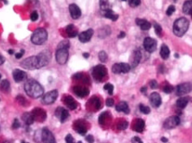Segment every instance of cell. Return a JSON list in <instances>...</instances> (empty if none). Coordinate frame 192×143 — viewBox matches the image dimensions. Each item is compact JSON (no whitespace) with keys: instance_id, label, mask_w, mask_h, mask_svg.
<instances>
[{"instance_id":"cell-29","label":"cell","mask_w":192,"mask_h":143,"mask_svg":"<svg viewBox=\"0 0 192 143\" xmlns=\"http://www.w3.org/2000/svg\"><path fill=\"white\" fill-rule=\"evenodd\" d=\"M189 97H182V98H180V99H178V101L176 102V106L180 108V109H183L185 108L186 105L188 104L189 102Z\"/></svg>"},{"instance_id":"cell-22","label":"cell","mask_w":192,"mask_h":143,"mask_svg":"<svg viewBox=\"0 0 192 143\" xmlns=\"http://www.w3.org/2000/svg\"><path fill=\"white\" fill-rule=\"evenodd\" d=\"M150 102L154 107H159L161 104V98L158 93L154 92L150 95Z\"/></svg>"},{"instance_id":"cell-13","label":"cell","mask_w":192,"mask_h":143,"mask_svg":"<svg viewBox=\"0 0 192 143\" xmlns=\"http://www.w3.org/2000/svg\"><path fill=\"white\" fill-rule=\"evenodd\" d=\"M31 113L34 116V120H36V121L43 122L44 120H46V119H47V113L42 108H39V107L34 108Z\"/></svg>"},{"instance_id":"cell-47","label":"cell","mask_w":192,"mask_h":143,"mask_svg":"<svg viewBox=\"0 0 192 143\" xmlns=\"http://www.w3.org/2000/svg\"><path fill=\"white\" fill-rule=\"evenodd\" d=\"M149 85H150V87H151L152 89H156L159 86L158 83H157V82H156L155 80H152L151 82H149Z\"/></svg>"},{"instance_id":"cell-59","label":"cell","mask_w":192,"mask_h":143,"mask_svg":"<svg viewBox=\"0 0 192 143\" xmlns=\"http://www.w3.org/2000/svg\"><path fill=\"white\" fill-rule=\"evenodd\" d=\"M8 53H9L10 55H12V54H14V51L13 50H9V51H8Z\"/></svg>"},{"instance_id":"cell-26","label":"cell","mask_w":192,"mask_h":143,"mask_svg":"<svg viewBox=\"0 0 192 143\" xmlns=\"http://www.w3.org/2000/svg\"><path fill=\"white\" fill-rule=\"evenodd\" d=\"M116 110L119 112H122L125 113V114L129 113V108L128 104H127V102H124V101L120 102L116 105Z\"/></svg>"},{"instance_id":"cell-17","label":"cell","mask_w":192,"mask_h":143,"mask_svg":"<svg viewBox=\"0 0 192 143\" xmlns=\"http://www.w3.org/2000/svg\"><path fill=\"white\" fill-rule=\"evenodd\" d=\"M94 34V30L92 29H89L87 30L83 31L81 32V34H79L78 35V38H79V41L83 43L88 42L89 41H91V38Z\"/></svg>"},{"instance_id":"cell-10","label":"cell","mask_w":192,"mask_h":143,"mask_svg":"<svg viewBox=\"0 0 192 143\" xmlns=\"http://www.w3.org/2000/svg\"><path fill=\"white\" fill-rule=\"evenodd\" d=\"M130 70V65L126 63H120V64H115L112 68L111 71L113 73L119 74V73H127Z\"/></svg>"},{"instance_id":"cell-11","label":"cell","mask_w":192,"mask_h":143,"mask_svg":"<svg viewBox=\"0 0 192 143\" xmlns=\"http://www.w3.org/2000/svg\"><path fill=\"white\" fill-rule=\"evenodd\" d=\"M42 141L43 143H56L53 133L47 128H43L41 133Z\"/></svg>"},{"instance_id":"cell-41","label":"cell","mask_w":192,"mask_h":143,"mask_svg":"<svg viewBox=\"0 0 192 143\" xmlns=\"http://www.w3.org/2000/svg\"><path fill=\"white\" fill-rule=\"evenodd\" d=\"M141 4V0H129V4L131 7H136Z\"/></svg>"},{"instance_id":"cell-28","label":"cell","mask_w":192,"mask_h":143,"mask_svg":"<svg viewBox=\"0 0 192 143\" xmlns=\"http://www.w3.org/2000/svg\"><path fill=\"white\" fill-rule=\"evenodd\" d=\"M145 127V122L144 120L142 119H138L135 122L134 126V130L138 132V133H142Z\"/></svg>"},{"instance_id":"cell-49","label":"cell","mask_w":192,"mask_h":143,"mask_svg":"<svg viewBox=\"0 0 192 143\" xmlns=\"http://www.w3.org/2000/svg\"><path fill=\"white\" fill-rule=\"evenodd\" d=\"M20 124L19 122V120L18 119H15L13 121V124H12V128H13L14 129H17L18 128H20Z\"/></svg>"},{"instance_id":"cell-55","label":"cell","mask_w":192,"mask_h":143,"mask_svg":"<svg viewBox=\"0 0 192 143\" xmlns=\"http://www.w3.org/2000/svg\"><path fill=\"white\" fill-rule=\"evenodd\" d=\"M125 37V32H121L119 36H118V38H123Z\"/></svg>"},{"instance_id":"cell-62","label":"cell","mask_w":192,"mask_h":143,"mask_svg":"<svg viewBox=\"0 0 192 143\" xmlns=\"http://www.w3.org/2000/svg\"><path fill=\"white\" fill-rule=\"evenodd\" d=\"M1 78H2V75L0 74V80H1Z\"/></svg>"},{"instance_id":"cell-5","label":"cell","mask_w":192,"mask_h":143,"mask_svg":"<svg viewBox=\"0 0 192 143\" xmlns=\"http://www.w3.org/2000/svg\"><path fill=\"white\" fill-rule=\"evenodd\" d=\"M107 72H108L107 68H105L104 65H96L92 69V76H93V77H94L95 81L101 82L107 75Z\"/></svg>"},{"instance_id":"cell-45","label":"cell","mask_w":192,"mask_h":143,"mask_svg":"<svg viewBox=\"0 0 192 143\" xmlns=\"http://www.w3.org/2000/svg\"><path fill=\"white\" fill-rule=\"evenodd\" d=\"M175 7H174L173 5H170V6L168 7L167 11H166V15H167V16H172V14L175 11Z\"/></svg>"},{"instance_id":"cell-57","label":"cell","mask_w":192,"mask_h":143,"mask_svg":"<svg viewBox=\"0 0 192 143\" xmlns=\"http://www.w3.org/2000/svg\"><path fill=\"white\" fill-rule=\"evenodd\" d=\"M146 91H147V88H146V87H142V88H141V92L142 93L145 94Z\"/></svg>"},{"instance_id":"cell-2","label":"cell","mask_w":192,"mask_h":143,"mask_svg":"<svg viewBox=\"0 0 192 143\" xmlns=\"http://www.w3.org/2000/svg\"><path fill=\"white\" fill-rule=\"evenodd\" d=\"M189 24L190 23L186 18L185 17L178 18V20H176L173 24V34L177 37H182L186 33V31L188 30Z\"/></svg>"},{"instance_id":"cell-35","label":"cell","mask_w":192,"mask_h":143,"mask_svg":"<svg viewBox=\"0 0 192 143\" xmlns=\"http://www.w3.org/2000/svg\"><path fill=\"white\" fill-rule=\"evenodd\" d=\"M100 8H101L102 11L111 9L110 8V4L108 3V0H100Z\"/></svg>"},{"instance_id":"cell-46","label":"cell","mask_w":192,"mask_h":143,"mask_svg":"<svg viewBox=\"0 0 192 143\" xmlns=\"http://www.w3.org/2000/svg\"><path fill=\"white\" fill-rule=\"evenodd\" d=\"M108 114V112H103L99 116V123L100 124H104L105 122V119H106V115Z\"/></svg>"},{"instance_id":"cell-1","label":"cell","mask_w":192,"mask_h":143,"mask_svg":"<svg viewBox=\"0 0 192 143\" xmlns=\"http://www.w3.org/2000/svg\"><path fill=\"white\" fill-rule=\"evenodd\" d=\"M24 91L29 97L32 99H38L44 94V89L36 80L29 79L24 83Z\"/></svg>"},{"instance_id":"cell-63","label":"cell","mask_w":192,"mask_h":143,"mask_svg":"<svg viewBox=\"0 0 192 143\" xmlns=\"http://www.w3.org/2000/svg\"><path fill=\"white\" fill-rule=\"evenodd\" d=\"M122 1H127V0H122Z\"/></svg>"},{"instance_id":"cell-31","label":"cell","mask_w":192,"mask_h":143,"mask_svg":"<svg viewBox=\"0 0 192 143\" xmlns=\"http://www.w3.org/2000/svg\"><path fill=\"white\" fill-rule=\"evenodd\" d=\"M160 56L162 57V59H167L169 57L170 55V51H169V48L166 46V45H162L161 48H160Z\"/></svg>"},{"instance_id":"cell-64","label":"cell","mask_w":192,"mask_h":143,"mask_svg":"<svg viewBox=\"0 0 192 143\" xmlns=\"http://www.w3.org/2000/svg\"><path fill=\"white\" fill-rule=\"evenodd\" d=\"M191 17H192V12H191Z\"/></svg>"},{"instance_id":"cell-39","label":"cell","mask_w":192,"mask_h":143,"mask_svg":"<svg viewBox=\"0 0 192 143\" xmlns=\"http://www.w3.org/2000/svg\"><path fill=\"white\" fill-rule=\"evenodd\" d=\"M154 29H155V33H156V35L158 37H160L162 34V28L161 26L160 25L157 23H154Z\"/></svg>"},{"instance_id":"cell-42","label":"cell","mask_w":192,"mask_h":143,"mask_svg":"<svg viewBox=\"0 0 192 143\" xmlns=\"http://www.w3.org/2000/svg\"><path fill=\"white\" fill-rule=\"evenodd\" d=\"M164 92L166 93V94H170V93H172L173 91V86H172L171 85H169V84H167L166 85H165V87H164Z\"/></svg>"},{"instance_id":"cell-43","label":"cell","mask_w":192,"mask_h":143,"mask_svg":"<svg viewBox=\"0 0 192 143\" xmlns=\"http://www.w3.org/2000/svg\"><path fill=\"white\" fill-rule=\"evenodd\" d=\"M17 101L19 102V103H20V105L25 106V104H26V103H28L27 100L24 99L23 96H21V95L17 96Z\"/></svg>"},{"instance_id":"cell-15","label":"cell","mask_w":192,"mask_h":143,"mask_svg":"<svg viewBox=\"0 0 192 143\" xmlns=\"http://www.w3.org/2000/svg\"><path fill=\"white\" fill-rule=\"evenodd\" d=\"M73 91L79 98H84L90 94L89 89L81 85H75L73 88Z\"/></svg>"},{"instance_id":"cell-50","label":"cell","mask_w":192,"mask_h":143,"mask_svg":"<svg viewBox=\"0 0 192 143\" xmlns=\"http://www.w3.org/2000/svg\"><path fill=\"white\" fill-rule=\"evenodd\" d=\"M114 104V100L111 98H109L106 100V105L108 106V107H112Z\"/></svg>"},{"instance_id":"cell-52","label":"cell","mask_w":192,"mask_h":143,"mask_svg":"<svg viewBox=\"0 0 192 143\" xmlns=\"http://www.w3.org/2000/svg\"><path fill=\"white\" fill-rule=\"evenodd\" d=\"M132 143H143L141 141V139L138 137H133L131 140Z\"/></svg>"},{"instance_id":"cell-6","label":"cell","mask_w":192,"mask_h":143,"mask_svg":"<svg viewBox=\"0 0 192 143\" xmlns=\"http://www.w3.org/2000/svg\"><path fill=\"white\" fill-rule=\"evenodd\" d=\"M68 49L67 48H56V52H55V59L59 64L64 65L68 61Z\"/></svg>"},{"instance_id":"cell-19","label":"cell","mask_w":192,"mask_h":143,"mask_svg":"<svg viewBox=\"0 0 192 143\" xmlns=\"http://www.w3.org/2000/svg\"><path fill=\"white\" fill-rule=\"evenodd\" d=\"M73 128L76 132H78L79 134H81V135H84L87 132V127L86 125V124H84V122L81 120L75 121Z\"/></svg>"},{"instance_id":"cell-9","label":"cell","mask_w":192,"mask_h":143,"mask_svg":"<svg viewBox=\"0 0 192 143\" xmlns=\"http://www.w3.org/2000/svg\"><path fill=\"white\" fill-rule=\"evenodd\" d=\"M191 91H192V84L190 82H186L182 83L177 86L176 88V95L182 96L184 94H188Z\"/></svg>"},{"instance_id":"cell-3","label":"cell","mask_w":192,"mask_h":143,"mask_svg":"<svg viewBox=\"0 0 192 143\" xmlns=\"http://www.w3.org/2000/svg\"><path fill=\"white\" fill-rule=\"evenodd\" d=\"M47 38L48 34L47 30L43 28H39L37 29L32 34L31 41L35 45H42L47 41Z\"/></svg>"},{"instance_id":"cell-16","label":"cell","mask_w":192,"mask_h":143,"mask_svg":"<svg viewBox=\"0 0 192 143\" xmlns=\"http://www.w3.org/2000/svg\"><path fill=\"white\" fill-rule=\"evenodd\" d=\"M55 116L57 117L58 119H60V121L61 123H64L66 119L68 118V116H69V112H68V111H67L66 109H64L63 107H58L55 110Z\"/></svg>"},{"instance_id":"cell-7","label":"cell","mask_w":192,"mask_h":143,"mask_svg":"<svg viewBox=\"0 0 192 143\" xmlns=\"http://www.w3.org/2000/svg\"><path fill=\"white\" fill-rule=\"evenodd\" d=\"M20 65H21L22 68H25V69H29V70L38 69L37 68V55L24 59V60L20 62Z\"/></svg>"},{"instance_id":"cell-4","label":"cell","mask_w":192,"mask_h":143,"mask_svg":"<svg viewBox=\"0 0 192 143\" xmlns=\"http://www.w3.org/2000/svg\"><path fill=\"white\" fill-rule=\"evenodd\" d=\"M37 68H41L42 67L47 66L51 59V54L50 51L48 50H45V51L40 52L38 55H37Z\"/></svg>"},{"instance_id":"cell-51","label":"cell","mask_w":192,"mask_h":143,"mask_svg":"<svg viewBox=\"0 0 192 143\" xmlns=\"http://www.w3.org/2000/svg\"><path fill=\"white\" fill-rule=\"evenodd\" d=\"M86 142L89 143H94V137L92 136V135H88V136L86 137Z\"/></svg>"},{"instance_id":"cell-37","label":"cell","mask_w":192,"mask_h":143,"mask_svg":"<svg viewBox=\"0 0 192 143\" xmlns=\"http://www.w3.org/2000/svg\"><path fill=\"white\" fill-rule=\"evenodd\" d=\"M104 89L105 90L108 91V94H109L110 95H112V94H113V89H114L113 85H111L110 83H107V84L104 86Z\"/></svg>"},{"instance_id":"cell-12","label":"cell","mask_w":192,"mask_h":143,"mask_svg":"<svg viewBox=\"0 0 192 143\" xmlns=\"http://www.w3.org/2000/svg\"><path fill=\"white\" fill-rule=\"evenodd\" d=\"M180 124V118L178 116H170L164 122V128L167 129H171L178 125Z\"/></svg>"},{"instance_id":"cell-56","label":"cell","mask_w":192,"mask_h":143,"mask_svg":"<svg viewBox=\"0 0 192 143\" xmlns=\"http://www.w3.org/2000/svg\"><path fill=\"white\" fill-rule=\"evenodd\" d=\"M161 141L163 142H168V138H166V137H161Z\"/></svg>"},{"instance_id":"cell-48","label":"cell","mask_w":192,"mask_h":143,"mask_svg":"<svg viewBox=\"0 0 192 143\" xmlns=\"http://www.w3.org/2000/svg\"><path fill=\"white\" fill-rule=\"evenodd\" d=\"M38 19V13L36 11H34L32 13L30 14V20L32 21H36Z\"/></svg>"},{"instance_id":"cell-25","label":"cell","mask_w":192,"mask_h":143,"mask_svg":"<svg viewBox=\"0 0 192 143\" xmlns=\"http://www.w3.org/2000/svg\"><path fill=\"white\" fill-rule=\"evenodd\" d=\"M66 33L69 38H75L78 35V30L74 24H68L66 28Z\"/></svg>"},{"instance_id":"cell-21","label":"cell","mask_w":192,"mask_h":143,"mask_svg":"<svg viewBox=\"0 0 192 143\" xmlns=\"http://www.w3.org/2000/svg\"><path fill=\"white\" fill-rule=\"evenodd\" d=\"M14 81L16 82H20L24 81V79L27 77V74L25 72L20 70V69H15L12 72Z\"/></svg>"},{"instance_id":"cell-61","label":"cell","mask_w":192,"mask_h":143,"mask_svg":"<svg viewBox=\"0 0 192 143\" xmlns=\"http://www.w3.org/2000/svg\"><path fill=\"white\" fill-rule=\"evenodd\" d=\"M21 143H28V142H24V141H22V142H21Z\"/></svg>"},{"instance_id":"cell-20","label":"cell","mask_w":192,"mask_h":143,"mask_svg":"<svg viewBox=\"0 0 192 143\" xmlns=\"http://www.w3.org/2000/svg\"><path fill=\"white\" fill-rule=\"evenodd\" d=\"M63 102L70 110H75L78 107V103L70 95H65L63 99Z\"/></svg>"},{"instance_id":"cell-38","label":"cell","mask_w":192,"mask_h":143,"mask_svg":"<svg viewBox=\"0 0 192 143\" xmlns=\"http://www.w3.org/2000/svg\"><path fill=\"white\" fill-rule=\"evenodd\" d=\"M139 109L141 111V112H142L143 114H146V115H147V114H149V113L151 112L150 107H147V106H144L143 104H140V106H139Z\"/></svg>"},{"instance_id":"cell-60","label":"cell","mask_w":192,"mask_h":143,"mask_svg":"<svg viewBox=\"0 0 192 143\" xmlns=\"http://www.w3.org/2000/svg\"><path fill=\"white\" fill-rule=\"evenodd\" d=\"M175 56H176V57H177V58H178V54H176Z\"/></svg>"},{"instance_id":"cell-40","label":"cell","mask_w":192,"mask_h":143,"mask_svg":"<svg viewBox=\"0 0 192 143\" xmlns=\"http://www.w3.org/2000/svg\"><path fill=\"white\" fill-rule=\"evenodd\" d=\"M127 127H128V122H126V121H122V122L119 123L117 125L119 130H125L127 129Z\"/></svg>"},{"instance_id":"cell-8","label":"cell","mask_w":192,"mask_h":143,"mask_svg":"<svg viewBox=\"0 0 192 143\" xmlns=\"http://www.w3.org/2000/svg\"><path fill=\"white\" fill-rule=\"evenodd\" d=\"M58 97V91L56 89L51 90L50 92L47 93L42 99V102L45 105H51L54 103Z\"/></svg>"},{"instance_id":"cell-33","label":"cell","mask_w":192,"mask_h":143,"mask_svg":"<svg viewBox=\"0 0 192 143\" xmlns=\"http://www.w3.org/2000/svg\"><path fill=\"white\" fill-rule=\"evenodd\" d=\"M0 89L4 93H8L11 90L10 82L7 80H3L0 83Z\"/></svg>"},{"instance_id":"cell-24","label":"cell","mask_w":192,"mask_h":143,"mask_svg":"<svg viewBox=\"0 0 192 143\" xmlns=\"http://www.w3.org/2000/svg\"><path fill=\"white\" fill-rule=\"evenodd\" d=\"M136 24H138V26L140 27L142 30H148L150 29V28L152 26V24L150 22L147 21H146L144 19H136Z\"/></svg>"},{"instance_id":"cell-14","label":"cell","mask_w":192,"mask_h":143,"mask_svg":"<svg viewBox=\"0 0 192 143\" xmlns=\"http://www.w3.org/2000/svg\"><path fill=\"white\" fill-rule=\"evenodd\" d=\"M157 46V42L155 39L152 38H146L143 41V47L146 51L150 53H152L155 51Z\"/></svg>"},{"instance_id":"cell-34","label":"cell","mask_w":192,"mask_h":143,"mask_svg":"<svg viewBox=\"0 0 192 143\" xmlns=\"http://www.w3.org/2000/svg\"><path fill=\"white\" fill-rule=\"evenodd\" d=\"M90 102L93 103V105H94V109L95 110H99L101 107V102H100V100H99V99L98 97H93V98L91 99Z\"/></svg>"},{"instance_id":"cell-23","label":"cell","mask_w":192,"mask_h":143,"mask_svg":"<svg viewBox=\"0 0 192 143\" xmlns=\"http://www.w3.org/2000/svg\"><path fill=\"white\" fill-rule=\"evenodd\" d=\"M142 59V52L139 50H136L134 52V55H133V58L131 60V65L132 68H134L135 67H137L138 64H139V62Z\"/></svg>"},{"instance_id":"cell-53","label":"cell","mask_w":192,"mask_h":143,"mask_svg":"<svg viewBox=\"0 0 192 143\" xmlns=\"http://www.w3.org/2000/svg\"><path fill=\"white\" fill-rule=\"evenodd\" d=\"M24 54V50H21L20 52H18L17 54H16V58L20 59L22 56H23Z\"/></svg>"},{"instance_id":"cell-58","label":"cell","mask_w":192,"mask_h":143,"mask_svg":"<svg viewBox=\"0 0 192 143\" xmlns=\"http://www.w3.org/2000/svg\"><path fill=\"white\" fill-rule=\"evenodd\" d=\"M83 56H84L86 59H87L90 57V54H89V53H84V54H83Z\"/></svg>"},{"instance_id":"cell-36","label":"cell","mask_w":192,"mask_h":143,"mask_svg":"<svg viewBox=\"0 0 192 143\" xmlns=\"http://www.w3.org/2000/svg\"><path fill=\"white\" fill-rule=\"evenodd\" d=\"M99 60L101 62L105 63V62L107 61V59H108V55H107V53H106L104 51H100V52L99 53Z\"/></svg>"},{"instance_id":"cell-44","label":"cell","mask_w":192,"mask_h":143,"mask_svg":"<svg viewBox=\"0 0 192 143\" xmlns=\"http://www.w3.org/2000/svg\"><path fill=\"white\" fill-rule=\"evenodd\" d=\"M65 142H66V143H77L75 142L74 139H73V136L71 135V134H68L67 136H66V137H65ZM78 143H82L80 141V142H78Z\"/></svg>"},{"instance_id":"cell-30","label":"cell","mask_w":192,"mask_h":143,"mask_svg":"<svg viewBox=\"0 0 192 143\" xmlns=\"http://www.w3.org/2000/svg\"><path fill=\"white\" fill-rule=\"evenodd\" d=\"M22 119H23L24 123L27 124V125H31V124H33L34 122L35 121L34 120V118L33 115H32V113H28L25 112L24 114H23V116H22Z\"/></svg>"},{"instance_id":"cell-54","label":"cell","mask_w":192,"mask_h":143,"mask_svg":"<svg viewBox=\"0 0 192 143\" xmlns=\"http://www.w3.org/2000/svg\"><path fill=\"white\" fill-rule=\"evenodd\" d=\"M4 62H5V59L4 58V56H3V55H0V65L4 64Z\"/></svg>"},{"instance_id":"cell-18","label":"cell","mask_w":192,"mask_h":143,"mask_svg":"<svg viewBox=\"0 0 192 143\" xmlns=\"http://www.w3.org/2000/svg\"><path fill=\"white\" fill-rule=\"evenodd\" d=\"M68 9H69V12H70L71 16L73 19L74 20H77L78 18H80L81 16V11L80 9V7H78L77 4H72L69 5L68 7Z\"/></svg>"},{"instance_id":"cell-32","label":"cell","mask_w":192,"mask_h":143,"mask_svg":"<svg viewBox=\"0 0 192 143\" xmlns=\"http://www.w3.org/2000/svg\"><path fill=\"white\" fill-rule=\"evenodd\" d=\"M182 11L185 14L190 15L192 12V0H188V1H186L184 4H183V7H182Z\"/></svg>"},{"instance_id":"cell-27","label":"cell","mask_w":192,"mask_h":143,"mask_svg":"<svg viewBox=\"0 0 192 143\" xmlns=\"http://www.w3.org/2000/svg\"><path fill=\"white\" fill-rule=\"evenodd\" d=\"M103 15H104V16L110 19V20H111L112 21H117L118 18H119V16H118L116 13H115L114 11L111 10V9L104 11H103Z\"/></svg>"}]
</instances>
